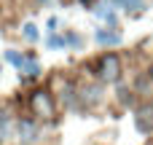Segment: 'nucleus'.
I'll return each instance as SVG.
<instances>
[{"label": "nucleus", "mask_w": 153, "mask_h": 145, "mask_svg": "<svg viewBox=\"0 0 153 145\" xmlns=\"http://www.w3.org/2000/svg\"><path fill=\"white\" fill-rule=\"evenodd\" d=\"M32 110L35 116H43V118H51L54 116V102L46 91H35L32 94Z\"/></svg>", "instance_id": "2"}, {"label": "nucleus", "mask_w": 153, "mask_h": 145, "mask_svg": "<svg viewBox=\"0 0 153 145\" xmlns=\"http://www.w3.org/2000/svg\"><path fill=\"white\" fill-rule=\"evenodd\" d=\"M118 75H121V62H118V57H116V54H105V57L100 59V78L108 81V83H113V81H118Z\"/></svg>", "instance_id": "1"}, {"label": "nucleus", "mask_w": 153, "mask_h": 145, "mask_svg": "<svg viewBox=\"0 0 153 145\" xmlns=\"http://www.w3.org/2000/svg\"><path fill=\"white\" fill-rule=\"evenodd\" d=\"M151 75H153V67H151Z\"/></svg>", "instance_id": "12"}, {"label": "nucleus", "mask_w": 153, "mask_h": 145, "mask_svg": "<svg viewBox=\"0 0 153 145\" xmlns=\"http://www.w3.org/2000/svg\"><path fill=\"white\" fill-rule=\"evenodd\" d=\"M83 100H86L89 105L100 102V86H89V89H83Z\"/></svg>", "instance_id": "7"}, {"label": "nucleus", "mask_w": 153, "mask_h": 145, "mask_svg": "<svg viewBox=\"0 0 153 145\" xmlns=\"http://www.w3.org/2000/svg\"><path fill=\"white\" fill-rule=\"evenodd\" d=\"M5 59H8L11 65H16V67H22V62H24L27 57H22V54H16V51H5Z\"/></svg>", "instance_id": "8"}, {"label": "nucleus", "mask_w": 153, "mask_h": 145, "mask_svg": "<svg viewBox=\"0 0 153 145\" xmlns=\"http://www.w3.org/2000/svg\"><path fill=\"white\" fill-rule=\"evenodd\" d=\"M19 70H22V73H27L30 78H35V75H40V67H38V62H32V59H24Z\"/></svg>", "instance_id": "6"}, {"label": "nucleus", "mask_w": 153, "mask_h": 145, "mask_svg": "<svg viewBox=\"0 0 153 145\" xmlns=\"http://www.w3.org/2000/svg\"><path fill=\"white\" fill-rule=\"evenodd\" d=\"M62 100H65L67 105H73V83H65V86H62Z\"/></svg>", "instance_id": "11"}, {"label": "nucleus", "mask_w": 153, "mask_h": 145, "mask_svg": "<svg viewBox=\"0 0 153 145\" xmlns=\"http://www.w3.org/2000/svg\"><path fill=\"white\" fill-rule=\"evenodd\" d=\"M24 38L27 40H38V27L35 24H24Z\"/></svg>", "instance_id": "10"}, {"label": "nucleus", "mask_w": 153, "mask_h": 145, "mask_svg": "<svg viewBox=\"0 0 153 145\" xmlns=\"http://www.w3.org/2000/svg\"><path fill=\"white\" fill-rule=\"evenodd\" d=\"M137 129L140 132H153V102L143 105L137 110Z\"/></svg>", "instance_id": "3"}, {"label": "nucleus", "mask_w": 153, "mask_h": 145, "mask_svg": "<svg viewBox=\"0 0 153 145\" xmlns=\"http://www.w3.org/2000/svg\"><path fill=\"white\" fill-rule=\"evenodd\" d=\"M129 11H145V0H121Z\"/></svg>", "instance_id": "9"}, {"label": "nucleus", "mask_w": 153, "mask_h": 145, "mask_svg": "<svg viewBox=\"0 0 153 145\" xmlns=\"http://www.w3.org/2000/svg\"><path fill=\"white\" fill-rule=\"evenodd\" d=\"M97 40H100L102 46H116V43H121V38H118L116 32H105V30L97 32Z\"/></svg>", "instance_id": "5"}, {"label": "nucleus", "mask_w": 153, "mask_h": 145, "mask_svg": "<svg viewBox=\"0 0 153 145\" xmlns=\"http://www.w3.org/2000/svg\"><path fill=\"white\" fill-rule=\"evenodd\" d=\"M19 137L24 140V143H35L38 140V126L32 124V121H19Z\"/></svg>", "instance_id": "4"}]
</instances>
